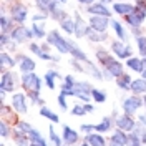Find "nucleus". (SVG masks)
Wrapping results in <instances>:
<instances>
[{"label": "nucleus", "mask_w": 146, "mask_h": 146, "mask_svg": "<svg viewBox=\"0 0 146 146\" xmlns=\"http://www.w3.org/2000/svg\"><path fill=\"white\" fill-rule=\"evenodd\" d=\"M96 58H98V62L101 65V70H106L113 78H118V76H121L125 73L123 72V65L119 63L115 56H111L106 50L98 48L96 50Z\"/></svg>", "instance_id": "obj_1"}, {"label": "nucleus", "mask_w": 146, "mask_h": 146, "mask_svg": "<svg viewBox=\"0 0 146 146\" xmlns=\"http://www.w3.org/2000/svg\"><path fill=\"white\" fill-rule=\"evenodd\" d=\"M18 85V78L17 73L9 70V72H3L2 75V82H0V86H2V96H5V93H12L15 90V86Z\"/></svg>", "instance_id": "obj_2"}, {"label": "nucleus", "mask_w": 146, "mask_h": 146, "mask_svg": "<svg viewBox=\"0 0 146 146\" xmlns=\"http://www.w3.org/2000/svg\"><path fill=\"white\" fill-rule=\"evenodd\" d=\"M22 86H23V90L27 91H40L42 88V78L35 75V73H23V76H22Z\"/></svg>", "instance_id": "obj_3"}, {"label": "nucleus", "mask_w": 146, "mask_h": 146, "mask_svg": "<svg viewBox=\"0 0 146 146\" xmlns=\"http://www.w3.org/2000/svg\"><path fill=\"white\" fill-rule=\"evenodd\" d=\"M143 106V96H139V95H131V96H128L123 100V105H121V108L123 111L126 113V115H135L138 110Z\"/></svg>", "instance_id": "obj_4"}, {"label": "nucleus", "mask_w": 146, "mask_h": 146, "mask_svg": "<svg viewBox=\"0 0 146 146\" xmlns=\"http://www.w3.org/2000/svg\"><path fill=\"white\" fill-rule=\"evenodd\" d=\"M48 45H53L62 55L70 53V45H68V40L62 38V35H60L56 30L50 32V35H48Z\"/></svg>", "instance_id": "obj_5"}, {"label": "nucleus", "mask_w": 146, "mask_h": 146, "mask_svg": "<svg viewBox=\"0 0 146 146\" xmlns=\"http://www.w3.org/2000/svg\"><path fill=\"white\" fill-rule=\"evenodd\" d=\"M91 90H93V85L88 82H76L75 85V96L80 98L82 101L88 103L91 98Z\"/></svg>", "instance_id": "obj_6"}, {"label": "nucleus", "mask_w": 146, "mask_h": 146, "mask_svg": "<svg viewBox=\"0 0 146 146\" xmlns=\"http://www.w3.org/2000/svg\"><path fill=\"white\" fill-rule=\"evenodd\" d=\"M115 125H116V128L126 131V133H131V131L138 126V123L133 119V116H131V115H126V113L119 115L118 118L115 119Z\"/></svg>", "instance_id": "obj_7"}, {"label": "nucleus", "mask_w": 146, "mask_h": 146, "mask_svg": "<svg viewBox=\"0 0 146 146\" xmlns=\"http://www.w3.org/2000/svg\"><path fill=\"white\" fill-rule=\"evenodd\" d=\"M27 96L28 95H23V93H13L12 95V108L15 110L17 113H27Z\"/></svg>", "instance_id": "obj_8"}, {"label": "nucleus", "mask_w": 146, "mask_h": 146, "mask_svg": "<svg viewBox=\"0 0 146 146\" xmlns=\"http://www.w3.org/2000/svg\"><path fill=\"white\" fill-rule=\"evenodd\" d=\"M62 138H63V143L66 146H73L78 143V139H80V135L70 128L68 125H63V129H62Z\"/></svg>", "instance_id": "obj_9"}, {"label": "nucleus", "mask_w": 146, "mask_h": 146, "mask_svg": "<svg viewBox=\"0 0 146 146\" xmlns=\"http://www.w3.org/2000/svg\"><path fill=\"white\" fill-rule=\"evenodd\" d=\"M108 17H101V15H93L90 17V27L95 30V32H100V33H105V30L108 27Z\"/></svg>", "instance_id": "obj_10"}, {"label": "nucleus", "mask_w": 146, "mask_h": 146, "mask_svg": "<svg viewBox=\"0 0 146 146\" xmlns=\"http://www.w3.org/2000/svg\"><path fill=\"white\" fill-rule=\"evenodd\" d=\"M111 50L115 52V55L118 58H129V55H131V48L128 45H125L123 42H113L111 43Z\"/></svg>", "instance_id": "obj_11"}, {"label": "nucleus", "mask_w": 146, "mask_h": 146, "mask_svg": "<svg viewBox=\"0 0 146 146\" xmlns=\"http://www.w3.org/2000/svg\"><path fill=\"white\" fill-rule=\"evenodd\" d=\"M146 17V12L141 9H135L129 15H126V22L129 25H133V27H139V23L145 20Z\"/></svg>", "instance_id": "obj_12"}, {"label": "nucleus", "mask_w": 146, "mask_h": 146, "mask_svg": "<svg viewBox=\"0 0 146 146\" xmlns=\"http://www.w3.org/2000/svg\"><path fill=\"white\" fill-rule=\"evenodd\" d=\"M17 62L20 65V72L22 73H32L35 70V62L30 58V56H23V55H18Z\"/></svg>", "instance_id": "obj_13"}, {"label": "nucleus", "mask_w": 146, "mask_h": 146, "mask_svg": "<svg viewBox=\"0 0 146 146\" xmlns=\"http://www.w3.org/2000/svg\"><path fill=\"white\" fill-rule=\"evenodd\" d=\"M85 141L90 146H106V139L105 136L98 133V131H93L90 135H85Z\"/></svg>", "instance_id": "obj_14"}, {"label": "nucleus", "mask_w": 146, "mask_h": 146, "mask_svg": "<svg viewBox=\"0 0 146 146\" xmlns=\"http://www.w3.org/2000/svg\"><path fill=\"white\" fill-rule=\"evenodd\" d=\"M32 35H33V32H30V30L25 28V27H18V28H15V30L12 32V38H13L17 43H22L23 40L32 38Z\"/></svg>", "instance_id": "obj_15"}, {"label": "nucleus", "mask_w": 146, "mask_h": 146, "mask_svg": "<svg viewBox=\"0 0 146 146\" xmlns=\"http://www.w3.org/2000/svg\"><path fill=\"white\" fill-rule=\"evenodd\" d=\"M12 139L15 141V145H17V146H30V145H32L28 133H23V131H20V129H15V131H13Z\"/></svg>", "instance_id": "obj_16"}, {"label": "nucleus", "mask_w": 146, "mask_h": 146, "mask_svg": "<svg viewBox=\"0 0 146 146\" xmlns=\"http://www.w3.org/2000/svg\"><path fill=\"white\" fill-rule=\"evenodd\" d=\"M12 18L15 22H25V18H27V9L22 3H15L12 7Z\"/></svg>", "instance_id": "obj_17"}, {"label": "nucleus", "mask_w": 146, "mask_h": 146, "mask_svg": "<svg viewBox=\"0 0 146 146\" xmlns=\"http://www.w3.org/2000/svg\"><path fill=\"white\" fill-rule=\"evenodd\" d=\"M110 141L118 143V145H121V146H128V135H126V131H123V129L116 128V129L113 131L111 138H110Z\"/></svg>", "instance_id": "obj_18"}, {"label": "nucleus", "mask_w": 146, "mask_h": 146, "mask_svg": "<svg viewBox=\"0 0 146 146\" xmlns=\"http://www.w3.org/2000/svg\"><path fill=\"white\" fill-rule=\"evenodd\" d=\"M68 45H70V53L73 55V58H75V60H78V62H88V56L85 55V52L80 50V48L72 42V40H68Z\"/></svg>", "instance_id": "obj_19"}, {"label": "nucleus", "mask_w": 146, "mask_h": 146, "mask_svg": "<svg viewBox=\"0 0 146 146\" xmlns=\"http://www.w3.org/2000/svg\"><path fill=\"white\" fill-rule=\"evenodd\" d=\"M113 125H115V119L111 118V116H105V118L101 119L100 123L96 125V131L98 133H106V131H110L111 128H113Z\"/></svg>", "instance_id": "obj_20"}, {"label": "nucleus", "mask_w": 146, "mask_h": 146, "mask_svg": "<svg viewBox=\"0 0 146 146\" xmlns=\"http://www.w3.org/2000/svg\"><path fill=\"white\" fill-rule=\"evenodd\" d=\"M91 28L86 27V23L82 20V17L76 13V25H75V33H76V36H85L90 33Z\"/></svg>", "instance_id": "obj_21"}, {"label": "nucleus", "mask_w": 146, "mask_h": 146, "mask_svg": "<svg viewBox=\"0 0 146 146\" xmlns=\"http://www.w3.org/2000/svg\"><path fill=\"white\" fill-rule=\"evenodd\" d=\"M88 12L91 15H101V17H110V10L103 3H93L88 7Z\"/></svg>", "instance_id": "obj_22"}, {"label": "nucleus", "mask_w": 146, "mask_h": 146, "mask_svg": "<svg viewBox=\"0 0 146 146\" xmlns=\"http://www.w3.org/2000/svg\"><path fill=\"white\" fill-rule=\"evenodd\" d=\"M131 91L136 93V95H146V80L145 78H138V80H133L131 83Z\"/></svg>", "instance_id": "obj_23"}, {"label": "nucleus", "mask_w": 146, "mask_h": 146, "mask_svg": "<svg viewBox=\"0 0 146 146\" xmlns=\"http://www.w3.org/2000/svg\"><path fill=\"white\" fill-rule=\"evenodd\" d=\"M56 78H62V75L56 72V70H48V72L45 73V85L50 88V90H55V80Z\"/></svg>", "instance_id": "obj_24"}, {"label": "nucleus", "mask_w": 146, "mask_h": 146, "mask_svg": "<svg viewBox=\"0 0 146 146\" xmlns=\"http://www.w3.org/2000/svg\"><path fill=\"white\" fill-rule=\"evenodd\" d=\"M35 3H36V7L42 10V12H53V10H56V3H55L53 0H35Z\"/></svg>", "instance_id": "obj_25"}, {"label": "nucleus", "mask_w": 146, "mask_h": 146, "mask_svg": "<svg viewBox=\"0 0 146 146\" xmlns=\"http://www.w3.org/2000/svg\"><path fill=\"white\" fill-rule=\"evenodd\" d=\"M131 83H133V80L128 73H123L121 76L116 78V86L121 88V90H131Z\"/></svg>", "instance_id": "obj_26"}, {"label": "nucleus", "mask_w": 146, "mask_h": 146, "mask_svg": "<svg viewBox=\"0 0 146 146\" xmlns=\"http://www.w3.org/2000/svg\"><path fill=\"white\" fill-rule=\"evenodd\" d=\"M28 136H30V141H32V143H35V145H38V146H48L46 139L42 136V133H40L38 129H35V128L28 133Z\"/></svg>", "instance_id": "obj_27"}, {"label": "nucleus", "mask_w": 146, "mask_h": 146, "mask_svg": "<svg viewBox=\"0 0 146 146\" xmlns=\"http://www.w3.org/2000/svg\"><path fill=\"white\" fill-rule=\"evenodd\" d=\"M126 66L129 68V70H133V72H138V73L143 72V63H141V58H135V56L128 58Z\"/></svg>", "instance_id": "obj_28"}, {"label": "nucleus", "mask_w": 146, "mask_h": 146, "mask_svg": "<svg viewBox=\"0 0 146 146\" xmlns=\"http://www.w3.org/2000/svg\"><path fill=\"white\" fill-rule=\"evenodd\" d=\"M40 115L43 116V118L50 119L52 123H58L60 121V118H58V115L56 113H53L50 108H46V106H40Z\"/></svg>", "instance_id": "obj_29"}, {"label": "nucleus", "mask_w": 146, "mask_h": 146, "mask_svg": "<svg viewBox=\"0 0 146 146\" xmlns=\"http://www.w3.org/2000/svg\"><path fill=\"white\" fill-rule=\"evenodd\" d=\"M30 50H32L36 56H40L42 60H53V55L43 52V50H42V46H38L36 43H32V45H30Z\"/></svg>", "instance_id": "obj_30"}, {"label": "nucleus", "mask_w": 146, "mask_h": 146, "mask_svg": "<svg viewBox=\"0 0 146 146\" xmlns=\"http://www.w3.org/2000/svg\"><path fill=\"white\" fill-rule=\"evenodd\" d=\"M85 63H86V66H88V70H86V72L90 73L93 78H96V80H103V76H105V75H103V70L96 68V66L91 63L90 60H88V62H85Z\"/></svg>", "instance_id": "obj_31"}, {"label": "nucleus", "mask_w": 146, "mask_h": 146, "mask_svg": "<svg viewBox=\"0 0 146 146\" xmlns=\"http://www.w3.org/2000/svg\"><path fill=\"white\" fill-rule=\"evenodd\" d=\"M15 66V60L10 56V53L2 52V70L7 72V68H13Z\"/></svg>", "instance_id": "obj_32"}, {"label": "nucleus", "mask_w": 146, "mask_h": 146, "mask_svg": "<svg viewBox=\"0 0 146 146\" xmlns=\"http://www.w3.org/2000/svg\"><path fill=\"white\" fill-rule=\"evenodd\" d=\"M133 5H129V3H115V12L119 13V15H129L131 12H133Z\"/></svg>", "instance_id": "obj_33"}, {"label": "nucleus", "mask_w": 146, "mask_h": 146, "mask_svg": "<svg viewBox=\"0 0 146 146\" xmlns=\"http://www.w3.org/2000/svg\"><path fill=\"white\" fill-rule=\"evenodd\" d=\"M141 145H143L141 136L138 135L136 131H131V133L128 135V146H141Z\"/></svg>", "instance_id": "obj_34"}, {"label": "nucleus", "mask_w": 146, "mask_h": 146, "mask_svg": "<svg viewBox=\"0 0 146 146\" xmlns=\"http://www.w3.org/2000/svg\"><path fill=\"white\" fill-rule=\"evenodd\" d=\"M48 133H50V143H53L55 146H63V138H62V136H58V135L55 133L53 126H50Z\"/></svg>", "instance_id": "obj_35"}, {"label": "nucleus", "mask_w": 146, "mask_h": 146, "mask_svg": "<svg viewBox=\"0 0 146 146\" xmlns=\"http://www.w3.org/2000/svg\"><path fill=\"white\" fill-rule=\"evenodd\" d=\"M91 98L96 101V103H103V101L106 100V93L98 90V88H93V90H91Z\"/></svg>", "instance_id": "obj_36"}, {"label": "nucleus", "mask_w": 146, "mask_h": 146, "mask_svg": "<svg viewBox=\"0 0 146 146\" xmlns=\"http://www.w3.org/2000/svg\"><path fill=\"white\" fill-rule=\"evenodd\" d=\"M15 129H20V131H23V133H30V131L33 129V126H32L30 123H27V121L17 119V121H15Z\"/></svg>", "instance_id": "obj_37"}, {"label": "nucleus", "mask_w": 146, "mask_h": 146, "mask_svg": "<svg viewBox=\"0 0 146 146\" xmlns=\"http://www.w3.org/2000/svg\"><path fill=\"white\" fill-rule=\"evenodd\" d=\"M0 131H2V136L3 138H9L13 135V129L9 126V121H5V119H2V123H0Z\"/></svg>", "instance_id": "obj_38"}, {"label": "nucleus", "mask_w": 146, "mask_h": 146, "mask_svg": "<svg viewBox=\"0 0 146 146\" xmlns=\"http://www.w3.org/2000/svg\"><path fill=\"white\" fill-rule=\"evenodd\" d=\"M86 36L90 38L91 42H103V40L106 38V35H105V33H100V32H95L93 28L90 30V33H88Z\"/></svg>", "instance_id": "obj_39"}, {"label": "nucleus", "mask_w": 146, "mask_h": 146, "mask_svg": "<svg viewBox=\"0 0 146 146\" xmlns=\"http://www.w3.org/2000/svg\"><path fill=\"white\" fill-rule=\"evenodd\" d=\"M111 27H113V30L116 32V35H118L121 40H125V36H126V35H125V30H123V27H121V23H119V22L113 20V22H111Z\"/></svg>", "instance_id": "obj_40"}, {"label": "nucleus", "mask_w": 146, "mask_h": 146, "mask_svg": "<svg viewBox=\"0 0 146 146\" xmlns=\"http://www.w3.org/2000/svg\"><path fill=\"white\" fill-rule=\"evenodd\" d=\"M138 50H139V53L146 56V36H138Z\"/></svg>", "instance_id": "obj_41"}, {"label": "nucleus", "mask_w": 146, "mask_h": 146, "mask_svg": "<svg viewBox=\"0 0 146 146\" xmlns=\"http://www.w3.org/2000/svg\"><path fill=\"white\" fill-rule=\"evenodd\" d=\"M72 115H75V116H83V115H86L85 105H75L72 108Z\"/></svg>", "instance_id": "obj_42"}, {"label": "nucleus", "mask_w": 146, "mask_h": 146, "mask_svg": "<svg viewBox=\"0 0 146 146\" xmlns=\"http://www.w3.org/2000/svg\"><path fill=\"white\" fill-rule=\"evenodd\" d=\"M62 28H63L66 33H73L75 32V23H73L72 20H63L62 22Z\"/></svg>", "instance_id": "obj_43"}, {"label": "nucleus", "mask_w": 146, "mask_h": 146, "mask_svg": "<svg viewBox=\"0 0 146 146\" xmlns=\"http://www.w3.org/2000/svg\"><path fill=\"white\" fill-rule=\"evenodd\" d=\"M80 131L82 133H85V135H90V133H93V131H96V125H82L80 126Z\"/></svg>", "instance_id": "obj_44"}, {"label": "nucleus", "mask_w": 146, "mask_h": 146, "mask_svg": "<svg viewBox=\"0 0 146 146\" xmlns=\"http://www.w3.org/2000/svg\"><path fill=\"white\" fill-rule=\"evenodd\" d=\"M56 101H58L60 108L63 110V111H66V108H68V103H66V96H65L63 93H60V95H58V98H56Z\"/></svg>", "instance_id": "obj_45"}, {"label": "nucleus", "mask_w": 146, "mask_h": 146, "mask_svg": "<svg viewBox=\"0 0 146 146\" xmlns=\"http://www.w3.org/2000/svg\"><path fill=\"white\" fill-rule=\"evenodd\" d=\"M0 22H2V33H7L12 23L9 22V18L5 17V15H2V18H0Z\"/></svg>", "instance_id": "obj_46"}, {"label": "nucleus", "mask_w": 146, "mask_h": 146, "mask_svg": "<svg viewBox=\"0 0 146 146\" xmlns=\"http://www.w3.org/2000/svg\"><path fill=\"white\" fill-rule=\"evenodd\" d=\"M33 35H35L36 38H43V36H45V30H43V27H40V25H33Z\"/></svg>", "instance_id": "obj_47"}, {"label": "nucleus", "mask_w": 146, "mask_h": 146, "mask_svg": "<svg viewBox=\"0 0 146 146\" xmlns=\"http://www.w3.org/2000/svg\"><path fill=\"white\" fill-rule=\"evenodd\" d=\"M72 66H73V68H75V70H76V72H80V73L86 72L85 68H82V65L78 63V60H73V62H72Z\"/></svg>", "instance_id": "obj_48"}, {"label": "nucleus", "mask_w": 146, "mask_h": 146, "mask_svg": "<svg viewBox=\"0 0 146 146\" xmlns=\"http://www.w3.org/2000/svg\"><path fill=\"white\" fill-rule=\"evenodd\" d=\"M138 125H141V126L146 128V113H141V115L138 116Z\"/></svg>", "instance_id": "obj_49"}, {"label": "nucleus", "mask_w": 146, "mask_h": 146, "mask_svg": "<svg viewBox=\"0 0 146 146\" xmlns=\"http://www.w3.org/2000/svg\"><path fill=\"white\" fill-rule=\"evenodd\" d=\"M9 42H10V36L7 33H2V45H9Z\"/></svg>", "instance_id": "obj_50"}, {"label": "nucleus", "mask_w": 146, "mask_h": 146, "mask_svg": "<svg viewBox=\"0 0 146 146\" xmlns=\"http://www.w3.org/2000/svg\"><path fill=\"white\" fill-rule=\"evenodd\" d=\"M85 110H86V113H91V111H95V106H93L91 103H86V105H85Z\"/></svg>", "instance_id": "obj_51"}, {"label": "nucleus", "mask_w": 146, "mask_h": 146, "mask_svg": "<svg viewBox=\"0 0 146 146\" xmlns=\"http://www.w3.org/2000/svg\"><path fill=\"white\" fill-rule=\"evenodd\" d=\"M46 18V15H35L33 17V22H36V20H45Z\"/></svg>", "instance_id": "obj_52"}, {"label": "nucleus", "mask_w": 146, "mask_h": 146, "mask_svg": "<svg viewBox=\"0 0 146 146\" xmlns=\"http://www.w3.org/2000/svg\"><path fill=\"white\" fill-rule=\"evenodd\" d=\"M138 9H141V10H145V12H146V3L139 2V3H138Z\"/></svg>", "instance_id": "obj_53"}, {"label": "nucleus", "mask_w": 146, "mask_h": 146, "mask_svg": "<svg viewBox=\"0 0 146 146\" xmlns=\"http://www.w3.org/2000/svg\"><path fill=\"white\" fill-rule=\"evenodd\" d=\"M80 3H91V2H95V0H78Z\"/></svg>", "instance_id": "obj_54"}, {"label": "nucleus", "mask_w": 146, "mask_h": 146, "mask_svg": "<svg viewBox=\"0 0 146 146\" xmlns=\"http://www.w3.org/2000/svg\"><path fill=\"white\" fill-rule=\"evenodd\" d=\"M141 78H145V80H146V68L141 72Z\"/></svg>", "instance_id": "obj_55"}, {"label": "nucleus", "mask_w": 146, "mask_h": 146, "mask_svg": "<svg viewBox=\"0 0 146 146\" xmlns=\"http://www.w3.org/2000/svg\"><path fill=\"white\" fill-rule=\"evenodd\" d=\"M110 146H121V145H118V143H113V141H110Z\"/></svg>", "instance_id": "obj_56"}, {"label": "nucleus", "mask_w": 146, "mask_h": 146, "mask_svg": "<svg viewBox=\"0 0 146 146\" xmlns=\"http://www.w3.org/2000/svg\"><path fill=\"white\" fill-rule=\"evenodd\" d=\"M143 105H145V108H146V95H143Z\"/></svg>", "instance_id": "obj_57"}, {"label": "nucleus", "mask_w": 146, "mask_h": 146, "mask_svg": "<svg viewBox=\"0 0 146 146\" xmlns=\"http://www.w3.org/2000/svg\"><path fill=\"white\" fill-rule=\"evenodd\" d=\"M80 146H90V145H88V143H86V141H85V143H82V145H80Z\"/></svg>", "instance_id": "obj_58"}, {"label": "nucleus", "mask_w": 146, "mask_h": 146, "mask_svg": "<svg viewBox=\"0 0 146 146\" xmlns=\"http://www.w3.org/2000/svg\"><path fill=\"white\" fill-rule=\"evenodd\" d=\"M143 145H146V136H145V138H143Z\"/></svg>", "instance_id": "obj_59"}, {"label": "nucleus", "mask_w": 146, "mask_h": 146, "mask_svg": "<svg viewBox=\"0 0 146 146\" xmlns=\"http://www.w3.org/2000/svg\"><path fill=\"white\" fill-rule=\"evenodd\" d=\"M30 146H38V145H35V143H32V145H30Z\"/></svg>", "instance_id": "obj_60"}, {"label": "nucleus", "mask_w": 146, "mask_h": 146, "mask_svg": "<svg viewBox=\"0 0 146 146\" xmlns=\"http://www.w3.org/2000/svg\"><path fill=\"white\" fill-rule=\"evenodd\" d=\"M58 2H66V0H58Z\"/></svg>", "instance_id": "obj_61"}, {"label": "nucleus", "mask_w": 146, "mask_h": 146, "mask_svg": "<svg viewBox=\"0 0 146 146\" xmlns=\"http://www.w3.org/2000/svg\"><path fill=\"white\" fill-rule=\"evenodd\" d=\"M141 146H146V145H141Z\"/></svg>", "instance_id": "obj_62"}]
</instances>
